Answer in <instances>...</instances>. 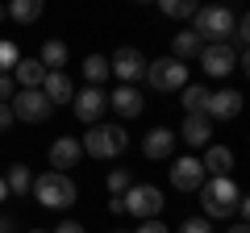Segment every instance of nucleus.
I'll return each mask as SVG.
<instances>
[{"label":"nucleus","mask_w":250,"mask_h":233,"mask_svg":"<svg viewBox=\"0 0 250 233\" xmlns=\"http://www.w3.org/2000/svg\"><path fill=\"white\" fill-rule=\"evenodd\" d=\"M29 192L38 196L42 208H54V213H59V208H71L75 196H80V188H75V179L67 175V171H42Z\"/></svg>","instance_id":"f257e3e1"},{"label":"nucleus","mask_w":250,"mask_h":233,"mask_svg":"<svg viewBox=\"0 0 250 233\" xmlns=\"http://www.w3.org/2000/svg\"><path fill=\"white\" fill-rule=\"evenodd\" d=\"M192 21H196V29H192V34L200 38V42H229L233 38V9L229 4H200L196 13H192Z\"/></svg>","instance_id":"f03ea898"},{"label":"nucleus","mask_w":250,"mask_h":233,"mask_svg":"<svg viewBox=\"0 0 250 233\" xmlns=\"http://www.w3.org/2000/svg\"><path fill=\"white\" fill-rule=\"evenodd\" d=\"M238 196H242V188L229 179V175H217V179H205V183H200V204H205V216H208V221H225V216H233Z\"/></svg>","instance_id":"7ed1b4c3"},{"label":"nucleus","mask_w":250,"mask_h":233,"mask_svg":"<svg viewBox=\"0 0 250 233\" xmlns=\"http://www.w3.org/2000/svg\"><path fill=\"white\" fill-rule=\"evenodd\" d=\"M125 146H129V134H125L121 125H88V134H83L80 150L92 154V158H117V154H125Z\"/></svg>","instance_id":"20e7f679"},{"label":"nucleus","mask_w":250,"mask_h":233,"mask_svg":"<svg viewBox=\"0 0 250 233\" xmlns=\"http://www.w3.org/2000/svg\"><path fill=\"white\" fill-rule=\"evenodd\" d=\"M9 108H13V121H25V125H42L46 116L54 113V104L42 96V88H17Z\"/></svg>","instance_id":"39448f33"},{"label":"nucleus","mask_w":250,"mask_h":233,"mask_svg":"<svg viewBox=\"0 0 250 233\" xmlns=\"http://www.w3.org/2000/svg\"><path fill=\"white\" fill-rule=\"evenodd\" d=\"M146 83H150L154 92H179L188 83V63H179V58H154V63H146Z\"/></svg>","instance_id":"423d86ee"},{"label":"nucleus","mask_w":250,"mask_h":233,"mask_svg":"<svg viewBox=\"0 0 250 233\" xmlns=\"http://www.w3.org/2000/svg\"><path fill=\"white\" fill-rule=\"evenodd\" d=\"M121 204H125V213L129 216H138V221H150V216H159L163 213V192L154 188V183H134V188L121 196Z\"/></svg>","instance_id":"0eeeda50"},{"label":"nucleus","mask_w":250,"mask_h":233,"mask_svg":"<svg viewBox=\"0 0 250 233\" xmlns=\"http://www.w3.org/2000/svg\"><path fill=\"white\" fill-rule=\"evenodd\" d=\"M196 58H200V71L213 75V79H225V75L238 71V50H233L229 42H208V46H200Z\"/></svg>","instance_id":"6e6552de"},{"label":"nucleus","mask_w":250,"mask_h":233,"mask_svg":"<svg viewBox=\"0 0 250 233\" xmlns=\"http://www.w3.org/2000/svg\"><path fill=\"white\" fill-rule=\"evenodd\" d=\"M205 162L196 158V154H184V158L171 162V188L175 192H200V183H205Z\"/></svg>","instance_id":"1a4fd4ad"},{"label":"nucleus","mask_w":250,"mask_h":233,"mask_svg":"<svg viewBox=\"0 0 250 233\" xmlns=\"http://www.w3.org/2000/svg\"><path fill=\"white\" fill-rule=\"evenodd\" d=\"M108 75H117L121 83H134L146 75V58L142 50H134V46H121V50H113V58H108Z\"/></svg>","instance_id":"9d476101"},{"label":"nucleus","mask_w":250,"mask_h":233,"mask_svg":"<svg viewBox=\"0 0 250 233\" xmlns=\"http://www.w3.org/2000/svg\"><path fill=\"white\" fill-rule=\"evenodd\" d=\"M71 108H75V116H80L83 125H96L100 113L108 108V96H104L100 88H92V83H88L83 92H75V96H71Z\"/></svg>","instance_id":"9b49d317"},{"label":"nucleus","mask_w":250,"mask_h":233,"mask_svg":"<svg viewBox=\"0 0 250 233\" xmlns=\"http://www.w3.org/2000/svg\"><path fill=\"white\" fill-rule=\"evenodd\" d=\"M238 113H242V92H238V88L208 92V104H205V116H208V121H233Z\"/></svg>","instance_id":"f8f14e48"},{"label":"nucleus","mask_w":250,"mask_h":233,"mask_svg":"<svg viewBox=\"0 0 250 233\" xmlns=\"http://www.w3.org/2000/svg\"><path fill=\"white\" fill-rule=\"evenodd\" d=\"M175 137H184L188 150H200V146H213V121L205 113H188L184 125L175 129Z\"/></svg>","instance_id":"ddd939ff"},{"label":"nucleus","mask_w":250,"mask_h":233,"mask_svg":"<svg viewBox=\"0 0 250 233\" xmlns=\"http://www.w3.org/2000/svg\"><path fill=\"white\" fill-rule=\"evenodd\" d=\"M108 108H113L117 116H125V121H134V116H142L146 100H142V92H138L134 83H121V88L108 96Z\"/></svg>","instance_id":"4468645a"},{"label":"nucleus","mask_w":250,"mask_h":233,"mask_svg":"<svg viewBox=\"0 0 250 233\" xmlns=\"http://www.w3.org/2000/svg\"><path fill=\"white\" fill-rule=\"evenodd\" d=\"M83 158V150H80V137H54L50 142V171H71L75 162Z\"/></svg>","instance_id":"2eb2a0df"},{"label":"nucleus","mask_w":250,"mask_h":233,"mask_svg":"<svg viewBox=\"0 0 250 233\" xmlns=\"http://www.w3.org/2000/svg\"><path fill=\"white\" fill-rule=\"evenodd\" d=\"M171 150H175V129H167V125H154L150 134L142 137L146 158H171Z\"/></svg>","instance_id":"dca6fc26"},{"label":"nucleus","mask_w":250,"mask_h":233,"mask_svg":"<svg viewBox=\"0 0 250 233\" xmlns=\"http://www.w3.org/2000/svg\"><path fill=\"white\" fill-rule=\"evenodd\" d=\"M42 96L50 100V104H67V100L75 96V83L67 79V71H46V79H42Z\"/></svg>","instance_id":"f3484780"},{"label":"nucleus","mask_w":250,"mask_h":233,"mask_svg":"<svg viewBox=\"0 0 250 233\" xmlns=\"http://www.w3.org/2000/svg\"><path fill=\"white\" fill-rule=\"evenodd\" d=\"M205 175L217 179V175H233V150L229 146H205Z\"/></svg>","instance_id":"a211bd4d"},{"label":"nucleus","mask_w":250,"mask_h":233,"mask_svg":"<svg viewBox=\"0 0 250 233\" xmlns=\"http://www.w3.org/2000/svg\"><path fill=\"white\" fill-rule=\"evenodd\" d=\"M13 83L17 88H42V79H46V67L38 63V58H17V67H13Z\"/></svg>","instance_id":"6ab92c4d"},{"label":"nucleus","mask_w":250,"mask_h":233,"mask_svg":"<svg viewBox=\"0 0 250 233\" xmlns=\"http://www.w3.org/2000/svg\"><path fill=\"white\" fill-rule=\"evenodd\" d=\"M4 9H9V21H17V25H34V21L46 13V0H9Z\"/></svg>","instance_id":"aec40b11"},{"label":"nucleus","mask_w":250,"mask_h":233,"mask_svg":"<svg viewBox=\"0 0 250 233\" xmlns=\"http://www.w3.org/2000/svg\"><path fill=\"white\" fill-rule=\"evenodd\" d=\"M38 63H42L46 71H62V67H67V42L46 38V42H42V54H38Z\"/></svg>","instance_id":"412c9836"},{"label":"nucleus","mask_w":250,"mask_h":233,"mask_svg":"<svg viewBox=\"0 0 250 233\" xmlns=\"http://www.w3.org/2000/svg\"><path fill=\"white\" fill-rule=\"evenodd\" d=\"M200 46H205V42H200L192 29H188V34H175V38H171V58L188 63V58H196V54H200Z\"/></svg>","instance_id":"4be33fe9"},{"label":"nucleus","mask_w":250,"mask_h":233,"mask_svg":"<svg viewBox=\"0 0 250 233\" xmlns=\"http://www.w3.org/2000/svg\"><path fill=\"white\" fill-rule=\"evenodd\" d=\"M179 104H184V113H205L208 88L205 83H184V88H179Z\"/></svg>","instance_id":"5701e85b"},{"label":"nucleus","mask_w":250,"mask_h":233,"mask_svg":"<svg viewBox=\"0 0 250 233\" xmlns=\"http://www.w3.org/2000/svg\"><path fill=\"white\" fill-rule=\"evenodd\" d=\"M4 188H9V196H25V192L34 188V175H29V167H25V162L9 167V175H4Z\"/></svg>","instance_id":"b1692460"},{"label":"nucleus","mask_w":250,"mask_h":233,"mask_svg":"<svg viewBox=\"0 0 250 233\" xmlns=\"http://www.w3.org/2000/svg\"><path fill=\"white\" fill-rule=\"evenodd\" d=\"M83 79H88L92 88H100V83L108 79V58L104 54H88V58H83Z\"/></svg>","instance_id":"393cba45"},{"label":"nucleus","mask_w":250,"mask_h":233,"mask_svg":"<svg viewBox=\"0 0 250 233\" xmlns=\"http://www.w3.org/2000/svg\"><path fill=\"white\" fill-rule=\"evenodd\" d=\"M159 9L167 13L171 21H188V17H192V13L200 9V0H159Z\"/></svg>","instance_id":"a878e982"},{"label":"nucleus","mask_w":250,"mask_h":233,"mask_svg":"<svg viewBox=\"0 0 250 233\" xmlns=\"http://www.w3.org/2000/svg\"><path fill=\"white\" fill-rule=\"evenodd\" d=\"M129 188H134V175H129V167H113V171H108V196H125Z\"/></svg>","instance_id":"bb28decb"},{"label":"nucleus","mask_w":250,"mask_h":233,"mask_svg":"<svg viewBox=\"0 0 250 233\" xmlns=\"http://www.w3.org/2000/svg\"><path fill=\"white\" fill-rule=\"evenodd\" d=\"M17 58H21L17 42H9V38H0V75H9L13 67H17Z\"/></svg>","instance_id":"cd10ccee"},{"label":"nucleus","mask_w":250,"mask_h":233,"mask_svg":"<svg viewBox=\"0 0 250 233\" xmlns=\"http://www.w3.org/2000/svg\"><path fill=\"white\" fill-rule=\"evenodd\" d=\"M171 233H213V225H208V216H188L179 229H171Z\"/></svg>","instance_id":"c85d7f7f"},{"label":"nucleus","mask_w":250,"mask_h":233,"mask_svg":"<svg viewBox=\"0 0 250 233\" xmlns=\"http://www.w3.org/2000/svg\"><path fill=\"white\" fill-rule=\"evenodd\" d=\"M134 233H171V229H167V225L159 221V216H150V221H142V225H138Z\"/></svg>","instance_id":"c756f323"},{"label":"nucleus","mask_w":250,"mask_h":233,"mask_svg":"<svg viewBox=\"0 0 250 233\" xmlns=\"http://www.w3.org/2000/svg\"><path fill=\"white\" fill-rule=\"evenodd\" d=\"M13 92H17V83H13V75H0V100H4V104L13 100Z\"/></svg>","instance_id":"7c9ffc66"},{"label":"nucleus","mask_w":250,"mask_h":233,"mask_svg":"<svg viewBox=\"0 0 250 233\" xmlns=\"http://www.w3.org/2000/svg\"><path fill=\"white\" fill-rule=\"evenodd\" d=\"M9 129H13V108L0 100V134H9Z\"/></svg>","instance_id":"2f4dec72"},{"label":"nucleus","mask_w":250,"mask_h":233,"mask_svg":"<svg viewBox=\"0 0 250 233\" xmlns=\"http://www.w3.org/2000/svg\"><path fill=\"white\" fill-rule=\"evenodd\" d=\"M50 233H88V229H83V225H80V221H62V225H59V229H50Z\"/></svg>","instance_id":"473e14b6"},{"label":"nucleus","mask_w":250,"mask_h":233,"mask_svg":"<svg viewBox=\"0 0 250 233\" xmlns=\"http://www.w3.org/2000/svg\"><path fill=\"white\" fill-rule=\"evenodd\" d=\"M225 233H250V229H246V221H238V225H229Z\"/></svg>","instance_id":"72a5a7b5"},{"label":"nucleus","mask_w":250,"mask_h":233,"mask_svg":"<svg viewBox=\"0 0 250 233\" xmlns=\"http://www.w3.org/2000/svg\"><path fill=\"white\" fill-rule=\"evenodd\" d=\"M0 233H13V221H9V216H0Z\"/></svg>","instance_id":"f704fd0d"},{"label":"nucleus","mask_w":250,"mask_h":233,"mask_svg":"<svg viewBox=\"0 0 250 233\" xmlns=\"http://www.w3.org/2000/svg\"><path fill=\"white\" fill-rule=\"evenodd\" d=\"M0 200H9V188H4V175H0Z\"/></svg>","instance_id":"c9c22d12"},{"label":"nucleus","mask_w":250,"mask_h":233,"mask_svg":"<svg viewBox=\"0 0 250 233\" xmlns=\"http://www.w3.org/2000/svg\"><path fill=\"white\" fill-rule=\"evenodd\" d=\"M0 21H9V9H4V4H0Z\"/></svg>","instance_id":"e433bc0d"},{"label":"nucleus","mask_w":250,"mask_h":233,"mask_svg":"<svg viewBox=\"0 0 250 233\" xmlns=\"http://www.w3.org/2000/svg\"><path fill=\"white\" fill-rule=\"evenodd\" d=\"M29 233H50V229H29Z\"/></svg>","instance_id":"4c0bfd02"},{"label":"nucleus","mask_w":250,"mask_h":233,"mask_svg":"<svg viewBox=\"0 0 250 233\" xmlns=\"http://www.w3.org/2000/svg\"><path fill=\"white\" fill-rule=\"evenodd\" d=\"M138 4H150V0H138Z\"/></svg>","instance_id":"58836bf2"},{"label":"nucleus","mask_w":250,"mask_h":233,"mask_svg":"<svg viewBox=\"0 0 250 233\" xmlns=\"http://www.w3.org/2000/svg\"><path fill=\"white\" fill-rule=\"evenodd\" d=\"M113 233H125V229H113Z\"/></svg>","instance_id":"ea45409f"}]
</instances>
